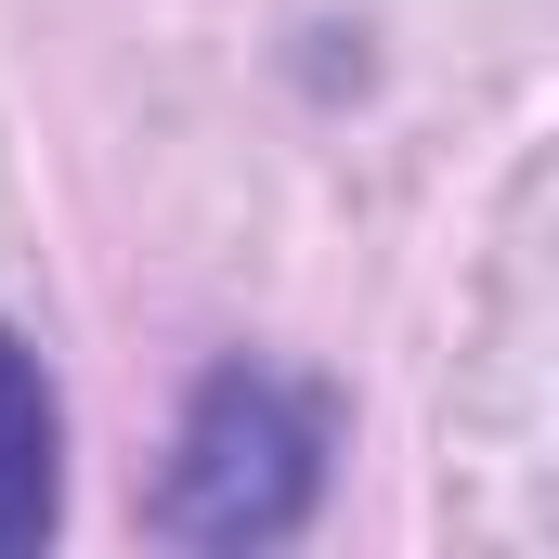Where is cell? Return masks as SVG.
Instances as JSON below:
<instances>
[{
    "label": "cell",
    "instance_id": "6da1fadb",
    "mask_svg": "<svg viewBox=\"0 0 559 559\" xmlns=\"http://www.w3.org/2000/svg\"><path fill=\"white\" fill-rule=\"evenodd\" d=\"M312 455H325V417L274 391V378H209L195 417H182V455H169V534L195 547H261L312 508Z\"/></svg>",
    "mask_w": 559,
    "mask_h": 559
},
{
    "label": "cell",
    "instance_id": "7a4b0ae2",
    "mask_svg": "<svg viewBox=\"0 0 559 559\" xmlns=\"http://www.w3.org/2000/svg\"><path fill=\"white\" fill-rule=\"evenodd\" d=\"M52 495H66V417H52V378L26 338H0V547H39L52 534Z\"/></svg>",
    "mask_w": 559,
    "mask_h": 559
}]
</instances>
